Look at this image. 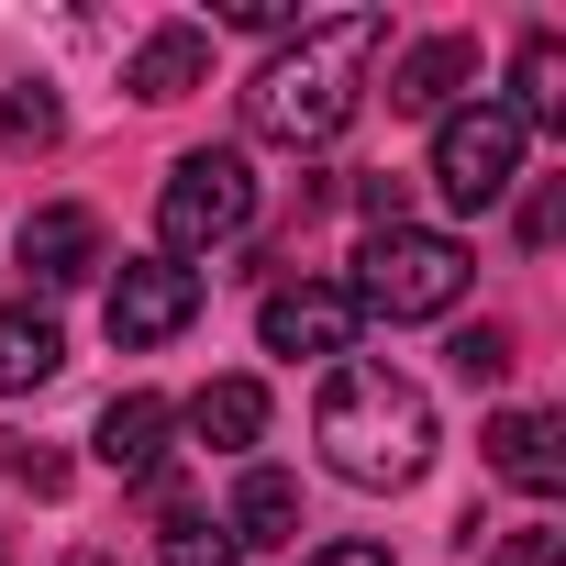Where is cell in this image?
I'll list each match as a JSON object with an SVG mask.
<instances>
[{
  "label": "cell",
  "mask_w": 566,
  "mask_h": 566,
  "mask_svg": "<svg viewBox=\"0 0 566 566\" xmlns=\"http://www.w3.org/2000/svg\"><path fill=\"white\" fill-rule=\"evenodd\" d=\"M389 45V12H323L301 23V45H277L255 78H244V134L266 145H334L367 101V67Z\"/></svg>",
  "instance_id": "cell-1"
},
{
  "label": "cell",
  "mask_w": 566,
  "mask_h": 566,
  "mask_svg": "<svg viewBox=\"0 0 566 566\" xmlns=\"http://www.w3.org/2000/svg\"><path fill=\"white\" fill-rule=\"evenodd\" d=\"M312 433H323V467H334L345 489H411V478L433 467V400H422V378H400V367H378V356H345V367L323 378Z\"/></svg>",
  "instance_id": "cell-2"
},
{
  "label": "cell",
  "mask_w": 566,
  "mask_h": 566,
  "mask_svg": "<svg viewBox=\"0 0 566 566\" xmlns=\"http://www.w3.org/2000/svg\"><path fill=\"white\" fill-rule=\"evenodd\" d=\"M467 244L455 233H422V222H389V233H367V255H356V312H378V323H433V312H455L467 301Z\"/></svg>",
  "instance_id": "cell-3"
},
{
  "label": "cell",
  "mask_w": 566,
  "mask_h": 566,
  "mask_svg": "<svg viewBox=\"0 0 566 566\" xmlns=\"http://www.w3.org/2000/svg\"><path fill=\"white\" fill-rule=\"evenodd\" d=\"M244 222H255V167H244L233 145H200V156H178V167H167V189H156V233H167V266H189V255L233 244Z\"/></svg>",
  "instance_id": "cell-4"
},
{
  "label": "cell",
  "mask_w": 566,
  "mask_h": 566,
  "mask_svg": "<svg viewBox=\"0 0 566 566\" xmlns=\"http://www.w3.org/2000/svg\"><path fill=\"white\" fill-rule=\"evenodd\" d=\"M511 178H522V123L500 101H455L433 123V189L455 211H489V200H511Z\"/></svg>",
  "instance_id": "cell-5"
},
{
  "label": "cell",
  "mask_w": 566,
  "mask_h": 566,
  "mask_svg": "<svg viewBox=\"0 0 566 566\" xmlns=\"http://www.w3.org/2000/svg\"><path fill=\"white\" fill-rule=\"evenodd\" d=\"M356 334H367V312H356L345 277H290V290L255 301V345H266V356H334V367H345Z\"/></svg>",
  "instance_id": "cell-6"
},
{
  "label": "cell",
  "mask_w": 566,
  "mask_h": 566,
  "mask_svg": "<svg viewBox=\"0 0 566 566\" xmlns=\"http://www.w3.org/2000/svg\"><path fill=\"white\" fill-rule=\"evenodd\" d=\"M101 323H112V345L134 356V345H167V334H189L200 323V266H167V255H134L123 277H112V301H101Z\"/></svg>",
  "instance_id": "cell-7"
},
{
  "label": "cell",
  "mask_w": 566,
  "mask_h": 566,
  "mask_svg": "<svg viewBox=\"0 0 566 566\" xmlns=\"http://www.w3.org/2000/svg\"><path fill=\"white\" fill-rule=\"evenodd\" d=\"M478 444H489V478L500 489H522V500H555L566 489V422L555 411H500Z\"/></svg>",
  "instance_id": "cell-8"
},
{
  "label": "cell",
  "mask_w": 566,
  "mask_h": 566,
  "mask_svg": "<svg viewBox=\"0 0 566 566\" xmlns=\"http://www.w3.org/2000/svg\"><path fill=\"white\" fill-rule=\"evenodd\" d=\"M23 277H34V290H78V277H101V211L45 200L23 222Z\"/></svg>",
  "instance_id": "cell-9"
},
{
  "label": "cell",
  "mask_w": 566,
  "mask_h": 566,
  "mask_svg": "<svg viewBox=\"0 0 566 566\" xmlns=\"http://www.w3.org/2000/svg\"><path fill=\"white\" fill-rule=\"evenodd\" d=\"M467 78H478V45H467V34H433V45H411V56L389 67V112H433V123H444Z\"/></svg>",
  "instance_id": "cell-10"
},
{
  "label": "cell",
  "mask_w": 566,
  "mask_h": 566,
  "mask_svg": "<svg viewBox=\"0 0 566 566\" xmlns=\"http://www.w3.org/2000/svg\"><path fill=\"white\" fill-rule=\"evenodd\" d=\"M167 422H178V411H167L156 389H123V400L101 411V433H90V444H101V467H112V478H156V467H167Z\"/></svg>",
  "instance_id": "cell-11"
},
{
  "label": "cell",
  "mask_w": 566,
  "mask_h": 566,
  "mask_svg": "<svg viewBox=\"0 0 566 566\" xmlns=\"http://www.w3.org/2000/svg\"><path fill=\"white\" fill-rule=\"evenodd\" d=\"M200 78H211V34H200V23L145 34V45H134V67H123V90H134V101H189Z\"/></svg>",
  "instance_id": "cell-12"
},
{
  "label": "cell",
  "mask_w": 566,
  "mask_h": 566,
  "mask_svg": "<svg viewBox=\"0 0 566 566\" xmlns=\"http://www.w3.org/2000/svg\"><path fill=\"white\" fill-rule=\"evenodd\" d=\"M233 544H301V478H277V467H244L233 511H222Z\"/></svg>",
  "instance_id": "cell-13"
},
{
  "label": "cell",
  "mask_w": 566,
  "mask_h": 566,
  "mask_svg": "<svg viewBox=\"0 0 566 566\" xmlns=\"http://www.w3.org/2000/svg\"><path fill=\"white\" fill-rule=\"evenodd\" d=\"M522 134H544V123H566V45L555 34H522V56H511V101H500Z\"/></svg>",
  "instance_id": "cell-14"
},
{
  "label": "cell",
  "mask_w": 566,
  "mask_h": 566,
  "mask_svg": "<svg viewBox=\"0 0 566 566\" xmlns=\"http://www.w3.org/2000/svg\"><path fill=\"white\" fill-rule=\"evenodd\" d=\"M189 433H200L211 455H244V444L266 433V389H255V378H211V389L189 400Z\"/></svg>",
  "instance_id": "cell-15"
},
{
  "label": "cell",
  "mask_w": 566,
  "mask_h": 566,
  "mask_svg": "<svg viewBox=\"0 0 566 566\" xmlns=\"http://www.w3.org/2000/svg\"><path fill=\"white\" fill-rule=\"evenodd\" d=\"M67 367V334L45 323V312H0V400H23V389H45Z\"/></svg>",
  "instance_id": "cell-16"
},
{
  "label": "cell",
  "mask_w": 566,
  "mask_h": 566,
  "mask_svg": "<svg viewBox=\"0 0 566 566\" xmlns=\"http://www.w3.org/2000/svg\"><path fill=\"white\" fill-rule=\"evenodd\" d=\"M56 134H67V112H56V90H45V78L0 90V145H12V156H45Z\"/></svg>",
  "instance_id": "cell-17"
},
{
  "label": "cell",
  "mask_w": 566,
  "mask_h": 566,
  "mask_svg": "<svg viewBox=\"0 0 566 566\" xmlns=\"http://www.w3.org/2000/svg\"><path fill=\"white\" fill-rule=\"evenodd\" d=\"M167 566H244V544L200 511H167Z\"/></svg>",
  "instance_id": "cell-18"
},
{
  "label": "cell",
  "mask_w": 566,
  "mask_h": 566,
  "mask_svg": "<svg viewBox=\"0 0 566 566\" xmlns=\"http://www.w3.org/2000/svg\"><path fill=\"white\" fill-rule=\"evenodd\" d=\"M0 478L34 489V500H56V489H67V455H56V444H23V433H0Z\"/></svg>",
  "instance_id": "cell-19"
},
{
  "label": "cell",
  "mask_w": 566,
  "mask_h": 566,
  "mask_svg": "<svg viewBox=\"0 0 566 566\" xmlns=\"http://www.w3.org/2000/svg\"><path fill=\"white\" fill-rule=\"evenodd\" d=\"M444 356H455V378H467V389H478V378H511V334H500V323H467Z\"/></svg>",
  "instance_id": "cell-20"
},
{
  "label": "cell",
  "mask_w": 566,
  "mask_h": 566,
  "mask_svg": "<svg viewBox=\"0 0 566 566\" xmlns=\"http://www.w3.org/2000/svg\"><path fill=\"white\" fill-rule=\"evenodd\" d=\"M233 34H301V0H222Z\"/></svg>",
  "instance_id": "cell-21"
},
{
  "label": "cell",
  "mask_w": 566,
  "mask_h": 566,
  "mask_svg": "<svg viewBox=\"0 0 566 566\" xmlns=\"http://www.w3.org/2000/svg\"><path fill=\"white\" fill-rule=\"evenodd\" d=\"M489 566H566V533H544V522H533V533H511Z\"/></svg>",
  "instance_id": "cell-22"
},
{
  "label": "cell",
  "mask_w": 566,
  "mask_h": 566,
  "mask_svg": "<svg viewBox=\"0 0 566 566\" xmlns=\"http://www.w3.org/2000/svg\"><path fill=\"white\" fill-rule=\"evenodd\" d=\"M301 566H389V544H323V555H301Z\"/></svg>",
  "instance_id": "cell-23"
},
{
  "label": "cell",
  "mask_w": 566,
  "mask_h": 566,
  "mask_svg": "<svg viewBox=\"0 0 566 566\" xmlns=\"http://www.w3.org/2000/svg\"><path fill=\"white\" fill-rule=\"evenodd\" d=\"M67 566H123V555H101V544H78V555H67Z\"/></svg>",
  "instance_id": "cell-24"
},
{
  "label": "cell",
  "mask_w": 566,
  "mask_h": 566,
  "mask_svg": "<svg viewBox=\"0 0 566 566\" xmlns=\"http://www.w3.org/2000/svg\"><path fill=\"white\" fill-rule=\"evenodd\" d=\"M0 566H12V533H0Z\"/></svg>",
  "instance_id": "cell-25"
}]
</instances>
